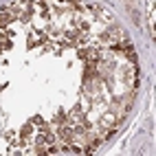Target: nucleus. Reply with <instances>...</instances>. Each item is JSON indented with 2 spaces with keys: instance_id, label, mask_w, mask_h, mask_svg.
Listing matches in <instances>:
<instances>
[{
  "instance_id": "obj_1",
  "label": "nucleus",
  "mask_w": 156,
  "mask_h": 156,
  "mask_svg": "<svg viewBox=\"0 0 156 156\" xmlns=\"http://www.w3.org/2000/svg\"><path fill=\"white\" fill-rule=\"evenodd\" d=\"M9 20H11V18H9V16H2V18H0V27H5V24L9 22Z\"/></svg>"
}]
</instances>
